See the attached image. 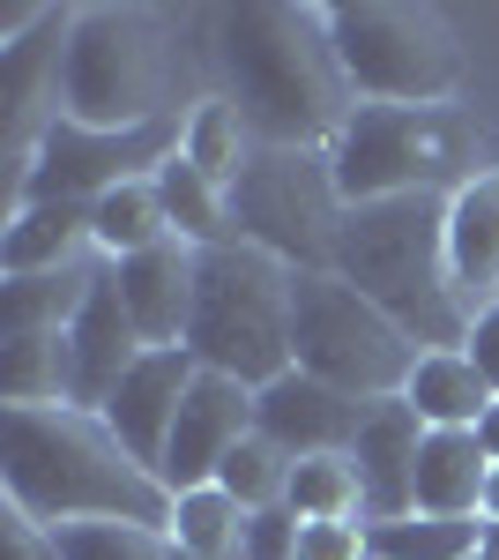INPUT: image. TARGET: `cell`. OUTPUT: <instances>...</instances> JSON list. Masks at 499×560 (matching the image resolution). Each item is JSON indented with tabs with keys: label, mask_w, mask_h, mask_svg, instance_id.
I'll list each match as a JSON object with an SVG mask.
<instances>
[{
	"label": "cell",
	"mask_w": 499,
	"mask_h": 560,
	"mask_svg": "<svg viewBox=\"0 0 499 560\" xmlns=\"http://www.w3.org/2000/svg\"><path fill=\"white\" fill-rule=\"evenodd\" d=\"M216 75L239 105L253 142L269 150H329L343 120L358 113V90L335 60L329 8H292V0H247L216 8Z\"/></svg>",
	"instance_id": "1"
},
{
	"label": "cell",
	"mask_w": 499,
	"mask_h": 560,
	"mask_svg": "<svg viewBox=\"0 0 499 560\" xmlns=\"http://www.w3.org/2000/svg\"><path fill=\"white\" fill-rule=\"evenodd\" d=\"M0 493L38 516L45 530L68 523H171V493L150 464H134L120 433L75 404H8L0 411Z\"/></svg>",
	"instance_id": "2"
},
{
	"label": "cell",
	"mask_w": 499,
	"mask_h": 560,
	"mask_svg": "<svg viewBox=\"0 0 499 560\" xmlns=\"http://www.w3.org/2000/svg\"><path fill=\"white\" fill-rule=\"evenodd\" d=\"M335 277L358 284L417 351H462L470 337V306L448 269V195L358 202L335 240Z\"/></svg>",
	"instance_id": "3"
},
{
	"label": "cell",
	"mask_w": 499,
	"mask_h": 560,
	"mask_svg": "<svg viewBox=\"0 0 499 560\" xmlns=\"http://www.w3.org/2000/svg\"><path fill=\"white\" fill-rule=\"evenodd\" d=\"M187 83V52L171 45V15L157 8H75L68 60H60V120L75 128H157L187 120L194 105H179Z\"/></svg>",
	"instance_id": "4"
},
{
	"label": "cell",
	"mask_w": 499,
	"mask_h": 560,
	"mask_svg": "<svg viewBox=\"0 0 499 560\" xmlns=\"http://www.w3.org/2000/svg\"><path fill=\"white\" fill-rule=\"evenodd\" d=\"M485 128L462 105H358L329 142L343 202H388V195H455L485 165Z\"/></svg>",
	"instance_id": "5"
},
{
	"label": "cell",
	"mask_w": 499,
	"mask_h": 560,
	"mask_svg": "<svg viewBox=\"0 0 499 560\" xmlns=\"http://www.w3.org/2000/svg\"><path fill=\"white\" fill-rule=\"evenodd\" d=\"M292 292L298 269L276 255H261L247 240L209 247L194 269V322H187V351L209 374H231L247 388H269L276 374H292Z\"/></svg>",
	"instance_id": "6"
},
{
	"label": "cell",
	"mask_w": 499,
	"mask_h": 560,
	"mask_svg": "<svg viewBox=\"0 0 499 560\" xmlns=\"http://www.w3.org/2000/svg\"><path fill=\"white\" fill-rule=\"evenodd\" d=\"M335 60L358 105H455L462 97V38L425 0H335L329 8Z\"/></svg>",
	"instance_id": "7"
},
{
	"label": "cell",
	"mask_w": 499,
	"mask_h": 560,
	"mask_svg": "<svg viewBox=\"0 0 499 560\" xmlns=\"http://www.w3.org/2000/svg\"><path fill=\"white\" fill-rule=\"evenodd\" d=\"M292 359L298 374L343 388L358 404H380V396H403V382H411V366L425 351L358 284H343L335 269H313L292 292Z\"/></svg>",
	"instance_id": "8"
},
{
	"label": "cell",
	"mask_w": 499,
	"mask_h": 560,
	"mask_svg": "<svg viewBox=\"0 0 499 560\" xmlns=\"http://www.w3.org/2000/svg\"><path fill=\"white\" fill-rule=\"evenodd\" d=\"M343 187H335L329 150H253V165L231 187V232L276 255L284 269L313 277V269H335V240H343Z\"/></svg>",
	"instance_id": "9"
},
{
	"label": "cell",
	"mask_w": 499,
	"mask_h": 560,
	"mask_svg": "<svg viewBox=\"0 0 499 560\" xmlns=\"http://www.w3.org/2000/svg\"><path fill=\"white\" fill-rule=\"evenodd\" d=\"M187 142V120H157V128H75V120H52L38 135L31 158H8V202H0V224L23 217L31 202H97L112 187H134V179H157L179 158Z\"/></svg>",
	"instance_id": "10"
},
{
	"label": "cell",
	"mask_w": 499,
	"mask_h": 560,
	"mask_svg": "<svg viewBox=\"0 0 499 560\" xmlns=\"http://www.w3.org/2000/svg\"><path fill=\"white\" fill-rule=\"evenodd\" d=\"M253 433V388L231 382V374H194L187 388V404H179V427H171V448L157 478H165V493H194V486H216L224 471V456L239 448Z\"/></svg>",
	"instance_id": "11"
},
{
	"label": "cell",
	"mask_w": 499,
	"mask_h": 560,
	"mask_svg": "<svg viewBox=\"0 0 499 560\" xmlns=\"http://www.w3.org/2000/svg\"><path fill=\"white\" fill-rule=\"evenodd\" d=\"M358 419H366L358 396L313 382V374H298V366L276 374L269 388H253V433H269L292 464H306V456H351Z\"/></svg>",
	"instance_id": "12"
},
{
	"label": "cell",
	"mask_w": 499,
	"mask_h": 560,
	"mask_svg": "<svg viewBox=\"0 0 499 560\" xmlns=\"http://www.w3.org/2000/svg\"><path fill=\"white\" fill-rule=\"evenodd\" d=\"M194 374H202V359H194L187 345H165V351H142V366L112 388V404H105L97 419L134 448V464H150V471L165 464L171 427H179V404H187Z\"/></svg>",
	"instance_id": "13"
},
{
	"label": "cell",
	"mask_w": 499,
	"mask_h": 560,
	"mask_svg": "<svg viewBox=\"0 0 499 560\" xmlns=\"http://www.w3.org/2000/svg\"><path fill=\"white\" fill-rule=\"evenodd\" d=\"M417 448H425V419L403 396L366 404L358 441H351V471L366 486V523H388V516H411L417 509Z\"/></svg>",
	"instance_id": "14"
},
{
	"label": "cell",
	"mask_w": 499,
	"mask_h": 560,
	"mask_svg": "<svg viewBox=\"0 0 499 560\" xmlns=\"http://www.w3.org/2000/svg\"><path fill=\"white\" fill-rule=\"evenodd\" d=\"M68 351H75V411H105L112 404V388L142 366V351L150 337L134 329V314H127L120 284H112V269L97 277V292L90 306L75 314V329H68Z\"/></svg>",
	"instance_id": "15"
},
{
	"label": "cell",
	"mask_w": 499,
	"mask_h": 560,
	"mask_svg": "<svg viewBox=\"0 0 499 560\" xmlns=\"http://www.w3.org/2000/svg\"><path fill=\"white\" fill-rule=\"evenodd\" d=\"M194 269H202V247H187V240H157L150 255L112 261V284H120L134 329L150 337V351L187 345V322H194Z\"/></svg>",
	"instance_id": "16"
},
{
	"label": "cell",
	"mask_w": 499,
	"mask_h": 560,
	"mask_svg": "<svg viewBox=\"0 0 499 560\" xmlns=\"http://www.w3.org/2000/svg\"><path fill=\"white\" fill-rule=\"evenodd\" d=\"M448 269H455V292L477 322L499 300V165H485L448 195Z\"/></svg>",
	"instance_id": "17"
},
{
	"label": "cell",
	"mask_w": 499,
	"mask_h": 560,
	"mask_svg": "<svg viewBox=\"0 0 499 560\" xmlns=\"http://www.w3.org/2000/svg\"><path fill=\"white\" fill-rule=\"evenodd\" d=\"M112 261L90 255L75 269H38V277H0V337H60L75 329V314L90 306L97 277Z\"/></svg>",
	"instance_id": "18"
},
{
	"label": "cell",
	"mask_w": 499,
	"mask_h": 560,
	"mask_svg": "<svg viewBox=\"0 0 499 560\" xmlns=\"http://www.w3.org/2000/svg\"><path fill=\"white\" fill-rule=\"evenodd\" d=\"M97 255L83 202H31L0 224V277H38V269H75Z\"/></svg>",
	"instance_id": "19"
},
{
	"label": "cell",
	"mask_w": 499,
	"mask_h": 560,
	"mask_svg": "<svg viewBox=\"0 0 499 560\" xmlns=\"http://www.w3.org/2000/svg\"><path fill=\"white\" fill-rule=\"evenodd\" d=\"M403 404L425 419V433H477L499 396L470 366V351H425L411 366V382H403Z\"/></svg>",
	"instance_id": "20"
},
{
	"label": "cell",
	"mask_w": 499,
	"mask_h": 560,
	"mask_svg": "<svg viewBox=\"0 0 499 560\" xmlns=\"http://www.w3.org/2000/svg\"><path fill=\"white\" fill-rule=\"evenodd\" d=\"M485 478H492V448L477 433H425V448H417V516H477Z\"/></svg>",
	"instance_id": "21"
},
{
	"label": "cell",
	"mask_w": 499,
	"mask_h": 560,
	"mask_svg": "<svg viewBox=\"0 0 499 560\" xmlns=\"http://www.w3.org/2000/svg\"><path fill=\"white\" fill-rule=\"evenodd\" d=\"M253 150H261V142H253V128L239 120V105H231L224 90H202V97H194V113H187V142H179V158H187L209 187H224V195H231L239 173L253 165Z\"/></svg>",
	"instance_id": "22"
},
{
	"label": "cell",
	"mask_w": 499,
	"mask_h": 560,
	"mask_svg": "<svg viewBox=\"0 0 499 560\" xmlns=\"http://www.w3.org/2000/svg\"><path fill=\"white\" fill-rule=\"evenodd\" d=\"M90 240H97V255H105V261L150 255L157 240H179V232H171V217H165L157 179H134V187L97 195V202H90Z\"/></svg>",
	"instance_id": "23"
},
{
	"label": "cell",
	"mask_w": 499,
	"mask_h": 560,
	"mask_svg": "<svg viewBox=\"0 0 499 560\" xmlns=\"http://www.w3.org/2000/svg\"><path fill=\"white\" fill-rule=\"evenodd\" d=\"M8 404H75V351L60 337H0V411Z\"/></svg>",
	"instance_id": "24"
},
{
	"label": "cell",
	"mask_w": 499,
	"mask_h": 560,
	"mask_svg": "<svg viewBox=\"0 0 499 560\" xmlns=\"http://www.w3.org/2000/svg\"><path fill=\"white\" fill-rule=\"evenodd\" d=\"M247 509L224 493V486H194V493H171V553H194V560H231L247 546Z\"/></svg>",
	"instance_id": "25"
},
{
	"label": "cell",
	"mask_w": 499,
	"mask_h": 560,
	"mask_svg": "<svg viewBox=\"0 0 499 560\" xmlns=\"http://www.w3.org/2000/svg\"><path fill=\"white\" fill-rule=\"evenodd\" d=\"M373 538V560H477V538H485V516H388L366 523Z\"/></svg>",
	"instance_id": "26"
},
{
	"label": "cell",
	"mask_w": 499,
	"mask_h": 560,
	"mask_svg": "<svg viewBox=\"0 0 499 560\" xmlns=\"http://www.w3.org/2000/svg\"><path fill=\"white\" fill-rule=\"evenodd\" d=\"M157 195H165V217H171V232L187 240V247H231L239 232H231V195L224 187H209L187 158H171L165 173H157Z\"/></svg>",
	"instance_id": "27"
},
{
	"label": "cell",
	"mask_w": 499,
	"mask_h": 560,
	"mask_svg": "<svg viewBox=\"0 0 499 560\" xmlns=\"http://www.w3.org/2000/svg\"><path fill=\"white\" fill-rule=\"evenodd\" d=\"M284 509L298 523H351V516H366V486L351 471V456H306V464H292Z\"/></svg>",
	"instance_id": "28"
},
{
	"label": "cell",
	"mask_w": 499,
	"mask_h": 560,
	"mask_svg": "<svg viewBox=\"0 0 499 560\" xmlns=\"http://www.w3.org/2000/svg\"><path fill=\"white\" fill-rule=\"evenodd\" d=\"M216 486L247 509V516H261V509H284V486H292V456L269 441V433H247L231 456H224V471H216Z\"/></svg>",
	"instance_id": "29"
},
{
	"label": "cell",
	"mask_w": 499,
	"mask_h": 560,
	"mask_svg": "<svg viewBox=\"0 0 499 560\" xmlns=\"http://www.w3.org/2000/svg\"><path fill=\"white\" fill-rule=\"evenodd\" d=\"M52 538L60 560H171V538L150 523H68Z\"/></svg>",
	"instance_id": "30"
},
{
	"label": "cell",
	"mask_w": 499,
	"mask_h": 560,
	"mask_svg": "<svg viewBox=\"0 0 499 560\" xmlns=\"http://www.w3.org/2000/svg\"><path fill=\"white\" fill-rule=\"evenodd\" d=\"M298 560H373L366 516H351V523H298Z\"/></svg>",
	"instance_id": "31"
},
{
	"label": "cell",
	"mask_w": 499,
	"mask_h": 560,
	"mask_svg": "<svg viewBox=\"0 0 499 560\" xmlns=\"http://www.w3.org/2000/svg\"><path fill=\"white\" fill-rule=\"evenodd\" d=\"M0 560H60V538L38 516H23L15 501H0Z\"/></svg>",
	"instance_id": "32"
},
{
	"label": "cell",
	"mask_w": 499,
	"mask_h": 560,
	"mask_svg": "<svg viewBox=\"0 0 499 560\" xmlns=\"http://www.w3.org/2000/svg\"><path fill=\"white\" fill-rule=\"evenodd\" d=\"M247 560H298V516L292 509H261V516L247 523V546H239Z\"/></svg>",
	"instance_id": "33"
},
{
	"label": "cell",
	"mask_w": 499,
	"mask_h": 560,
	"mask_svg": "<svg viewBox=\"0 0 499 560\" xmlns=\"http://www.w3.org/2000/svg\"><path fill=\"white\" fill-rule=\"evenodd\" d=\"M462 351H470V366L492 382V396H499V300L470 322V337H462Z\"/></svg>",
	"instance_id": "34"
},
{
	"label": "cell",
	"mask_w": 499,
	"mask_h": 560,
	"mask_svg": "<svg viewBox=\"0 0 499 560\" xmlns=\"http://www.w3.org/2000/svg\"><path fill=\"white\" fill-rule=\"evenodd\" d=\"M485 523H499V464H492V478H485V509H477Z\"/></svg>",
	"instance_id": "35"
},
{
	"label": "cell",
	"mask_w": 499,
	"mask_h": 560,
	"mask_svg": "<svg viewBox=\"0 0 499 560\" xmlns=\"http://www.w3.org/2000/svg\"><path fill=\"white\" fill-rule=\"evenodd\" d=\"M477 441L492 448V464H499V404H492V411H485V427H477Z\"/></svg>",
	"instance_id": "36"
},
{
	"label": "cell",
	"mask_w": 499,
	"mask_h": 560,
	"mask_svg": "<svg viewBox=\"0 0 499 560\" xmlns=\"http://www.w3.org/2000/svg\"><path fill=\"white\" fill-rule=\"evenodd\" d=\"M477 560H499V523H485V538H477Z\"/></svg>",
	"instance_id": "37"
},
{
	"label": "cell",
	"mask_w": 499,
	"mask_h": 560,
	"mask_svg": "<svg viewBox=\"0 0 499 560\" xmlns=\"http://www.w3.org/2000/svg\"><path fill=\"white\" fill-rule=\"evenodd\" d=\"M171 560H194V553H171ZM231 560H247V553H231Z\"/></svg>",
	"instance_id": "38"
}]
</instances>
